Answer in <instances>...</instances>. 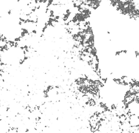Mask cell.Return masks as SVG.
<instances>
[{
    "label": "cell",
    "instance_id": "obj_1",
    "mask_svg": "<svg viewBox=\"0 0 139 133\" xmlns=\"http://www.w3.org/2000/svg\"><path fill=\"white\" fill-rule=\"evenodd\" d=\"M128 121L131 127L139 126V116L135 114H130L128 117Z\"/></svg>",
    "mask_w": 139,
    "mask_h": 133
}]
</instances>
